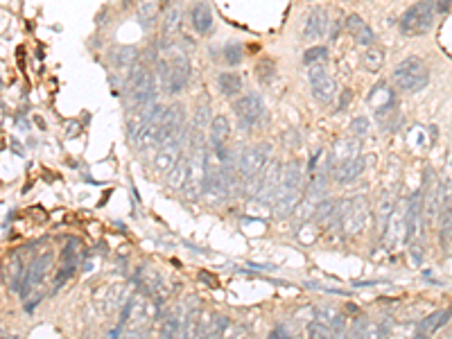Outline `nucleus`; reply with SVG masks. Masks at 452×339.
Instances as JSON below:
<instances>
[{
    "mask_svg": "<svg viewBox=\"0 0 452 339\" xmlns=\"http://www.w3.org/2000/svg\"><path fill=\"white\" fill-rule=\"evenodd\" d=\"M427 66L420 57H407L394 68V84L405 93H416L427 84Z\"/></svg>",
    "mask_w": 452,
    "mask_h": 339,
    "instance_id": "1",
    "label": "nucleus"
},
{
    "mask_svg": "<svg viewBox=\"0 0 452 339\" xmlns=\"http://www.w3.org/2000/svg\"><path fill=\"white\" fill-rule=\"evenodd\" d=\"M159 75L163 82V89L170 95H177L188 86L190 80V64L185 55H177L172 59H161L159 61Z\"/></svg>",
    "mask_w": 452,
    "mask_h": 339,
    "instance_id": "2",
    "label": "nucleus"
},
{
    "mask_svg": "<svg viewBox=\"0 0 452 339\" xmlns=\"http://www.w3.org/2000/svg\"><path fill=\"white\" fill-rule=\"evenodd\" d=\"M157 97V77L145 64H136L131 68L129 77V102L131 106H145L152 104Z\"/></svg>",
    "mask_w": 452,
    "mask_h": 339,
    "instance_id": "3",
    "label": "nucleus"
},
{
    "mask_svg": "<svg viewBox=\"0 0 452 339\" xmlns=\"http://www.w3.org/2000/svg\"><path fill=\"white\" fill-rule=\"evenodd\" d=\"M436 5L434 0H420L414 7H409L400 19V30L403 34H423L430 30L434 21Z\"/></svg>",
    "mask_w": 452,
    "mask_h": 339,
    "instance_id": "4",
    "label": "nucleus"
},
{
    "mask_svg": "<svg viewBox=\"0 0 452 339\" xmlns=\"http://www.w3.org/2000/svg\"><path fill=\"white\" fill-rule=\"evenodd\" d=\"M206 165H208V152L204 148V143L190 145V172H188V183H185V192H188L190 199H197L204 192Z\"/></svg>",
    "mask_w": 452,
    "mask_h": 339,
    "instance_id": "5",
    "label": "nucleus"
},
{
    "mask_svg": "<svg viewBox=\"0 0 452 339\" xmlns=\"http://www.w3.org/2000/svg\"><path fill=\"white\" fill-rule=\"evenodd\" d=\"M269 152H271V145L269 143H260V145H253V148H249L242 152V156L238 161V174L240 179H253V176H258L264 167H267V159H269Z\"/></svg>",
    "mask_w": 452,
    "mask_h": 339,
    "instance_id": "6",
    "label": "nucleus"
},
{
    "mask_svg": "<svg viewBox=\"0 0 452 339\" xmlns=\"http://www.w3.org/2000/svg\"><path fill=\"white\" fill-rule=\"evenodd\" d=\"M366 220H369V206H366L364 199H346V202L339 204V224L344 229V233H360Z\"/></svg>",
    "mask_w": 452,
    "mask_h": 339,
    "instance_id": "7",
    "label": "nucleus"
},
{
    "mask_svg": "<svg viewBox=\"0 0 452 339\" xmlns=\"http://www.w3.org/2000/svg\"><path fill=\"white\" fill-rule=\"evenodd\" d=\"M233 111H236V115H238L240 127H251L262 118L264 106H262L260 95L249 93V95L238 97L236 102H233Z\"/></svg>",
    "mask_w": 452,
    "mask_h": 339,
    "instance_id": "8",
    "label": "nucleus"
},
{
    "mask_svg": "<svg viewBox=\"0 0 452 339\" xmlns=\"http://www.w3.org/2000/svg\"><path fill=\"white\" fill-rule=\"evenodd\" d=\"M163 115H166V106L157 104L154 109L152 120L147 122V127L143 129V134L136 141L138 150H152L154 145H161V132H163Z\"/></svg>",
    "mask_w": 452,
    "mask_h": 339,
    "instance_id": "9",
    "label": "nucleus"
},
{
    "mask_svg": "<svg viewBox=\"0 0 452 339\" xmlns=\"http://www.w3.org/2000/svg\"><path fill=\"white\" fill-rule=\"evenodd\" d=\"M185 109L183 104H172L166 109V115H163V132H161V143L170 136H179L185 132Z\"/></svg>",
    "mask_w": 452,
    "mask_h": 339,
    "instance_id": "10",
    "label": "nucleus"
},
{
    "mask_svg": "<svg viewBox=\"0 0 452 339\" xmlns=\"http://www.w3.org/2000/svg\"><path fill=\"white\" fill-rule=\"evenodd\" d=\"M48 267H50V253H45V256H38L36 260L30 263V267L25 269V279H23V285H21V290H19L23 299H27V294L32 292L34 285H38V283L43 281V276H45V272H48Z\"/></svg>",
    "mask_w": 452,
    "mask_h": 339,
    "instance_id": "11",
    "label": "nucleus"
},
{
    "mask_svg": "<svg viewBox=\"0 0 452 339\" xmlns=\"http://www.w3.org/2000/svg\"><path fill=\"white\" fill-rule=\"evenodd\" d=\"M154 109H157V104H145V106H136L134 111L129 113L127 118V132H129V141L136 143L140 134H143V129L147 127V122L152 120L154 115Z\"/></svg>",
    "mask_w": 452,
    "mask_h": 339,
    "instance_id": "12",
    "label": "nucleus"
},
{
    "mask_svg": "<svg viewBox=\"0 0 452 339\" xmlns=\"http://www.w3.org/2000/svg\"><path fill=\"white\" fill-rule=\"evenodd\" d=\"M326 27H328V14H326L324 7H313L306 16V25H303V36L310 38V41H317L326 34Z\"/></svg>",
    "mask_w": 452,
    "mask_h": 339,
    "instance_id": "13",
    "label": "nucleus"
},
{
    "mask_svg": "<svg viewBox=\"0 0 452 339\" xmlns=\"http://www.w3.org/2000/svg\"><path fill=\"white\" fill-rule=\"evenodd\" d=\"M366 102H369V106L378 115H385L389 109H394V104H396L394 91L389 89L387 84H378L376 89H371V93H369V97H366Z\"/></svg>",
    "mask_w": 452,
    "mask_h": 339,
    "instance_id": "14",
    "label": "nucleus"
},
{
    "mask_svg": "<svg viewBox=\"0 0 452 339\" xmlns=\"http://www.w3.org/2000/svg\"><path fill=\"white\" fill-rule=\"evenodd\" d=\"M344 27L346 32L355 38L360 45H366V48H371V43L376 41V34H373V30L366 25L362 21V16H357V14H350V16L344 21Z\"/></svg>",
    "mask_w": 452,
    "mask_h": 339,
    "instance_id": "15",
    "label": "nucleus"
},
{
    "mask_svg": "<svg viewBox=\"0 0 452 339\" xmlns=\"http://www.w3.org/2000/svg\"><path fill=\"white\" fill-rule=\"evenodd\" d=\"M301 192H290V190H276L274 197V215L276 218H290V215L299 208L301 204Z\"/></svg>",
    "mask_w": 452,
    "mask_h": 339,
    "instance_id": "16",
    "label": "nucleus"
},
{
    "mask_svg": "<svg viewBox=\"0 0 452 339\" xmlns=\"http://www.w3.org/2000/svg\"><path fill=\"white\" fill-rule=\"evenodd\" d=\"M420 197H423V192L418 190L409 197V202H407V211H405V240H411L418 231L420 208H423L420 206Z\"/></svg>",
    "mask_w": 452,
    "mask_h": 339,
    "instance_id": "17",
    "label": "nucleus"
},
{
    "mask_svg": "<svg viewBox=\"0 0 452 339\" xmlns=\"http://www.w3.org/2000/svg\"><path fill=\"white\" fill-rule=\"evenodd\" d=\"M231 136V122L226 115H215L213 120H210V134H208V141H210V148L213 150H220L226 145Z\"/></svg>",
    "mask_w": 452,
    "mask_h": 339,
    "instance_id": "18",
    "label": "nucleus"
},
{
    "mask_svg": "<svg viewBox=\"0 0 452 339\" xmlns=\"http://www.w3.org/2000/svg\"><path fill=\"white\" fill-rule=\"evenodd\" d=\"M452 317V307H448V310H439V312H434V314H430L425 321H420V326L416 328V335H414V339H430L436 330H439L443 323H448V319Z\"/></svg>",
    "mask_w": 452,
    "mask_h": 339,
    "instance_id": "19",
    "label": "nucleus"
},
{
    "mask_svg": "<svg viewBox=\"0 0 452 339\" xmlns=\"http://www.w3.org/2000/svg\"><path fill=\"white\" fill-rule=\"evenodd\" d=\"M362 170H364V161H362V156H357V159H350V161H346V163H339V165H335V170H332V176H335V181L337 183H353L357 176L362 174Z\"/></svg>",
    "mask_w": 452,
    "mask_h": 339,
    "instance_id": "20",
    "label": "nucleus"
},
{
    "mask_svg": "<svg viewBox=\"0 0 452 339\" xmlns=\"http://www.w3.org/2000/svg\"><path fill=\"white\" fill-rule=\"evenodd\" d=\"M337 95V80L330 75H324L319 80L313 82V97L319 104H328L332 102V97Z\"/></svg>",
    "mask_w": 452,
    "mask_h": 339,
    "instance_id": "21",
    "label": "nucleus"
},
{
    "mask_svg": "<svg viewBox=\"0 0 452 339\" xmlns=\"http://www.w3.org/2000/svg\"><path fill=\"white\" fill-rule=\"evenodd\" d=\"M301 179H303V170L299 165V161H290L283 167V176H280L278 190H290V192H301Z\"/></svg>",
    "mask_w": 452,
    "mask_h": 339,
    "instance_id": "22",
    "label": "nucleus"
},
{
    "mask_svg": "<svg viewBox=\"0 0 452 339\" xmlns=\"http://www.w3.org/2000/svg\"><path fill=\"white\" fill-rule=\"evenodd\" d=\"M138 57H140V52L134 45H115V48H111V52H109V61H111L115 68L136 66Z\"/></svg>",
    "mask_w": 452,
    "mask_h": 339,
    "instance_id": "23",
    "label": "nucleus"
},
{
    "mask_svg": "<svg viewBox=\"0 0 452 339\" xmlns=\"http://www.w3.org/2000/svg\"><path fill=\"white\" fill-rule=\"evenodd\" d=\"M360 145H357V141H353V138H346V141H339L332 145V152H330V161L332 165H339V163H346V161L350 159H357L360 156Z\"/></svg>",
    "mask_w": 452,
    "mask_h": 339,
    "instance_id": "24",
    "label": "nucleus"
},
{
    "mask_svg": "<svg viewBox=\"0 0 452 339\" xmlns=\"http://www.w3.org/2000/svg\"><path fill=\"white\" fill-rule=\"evenodd\" d=\"M188 172H190V156L181 154V159L177 161V165L168 172V186L170 188H185V183H188Z\"/></svg>",
    "mask_w": 452,
    "mask_h": 339,
    "instance_id": "25",
    "label": "nucleus"
},
{
    "mask_svg": "<svg viewBox=\"0 0 452 339\" xmlns=\"http://www.w3.org/2000/svg\"><path fill=\"white\" fill-rule=\"evenodd\" d=\"M385 240H387V246L389 249H394L396 244H400V240H405V218L400 213H394L392 220L387 222L385 226Z\"/></svg>",
    "mask_w": 452,
    "mask_h": 339,
    "instance_id": "26",
    "label": "nucleus"
},
{
    "mask_svg": "<svg viewBox=\"0 0 452 339\" xmlns=\"http://www.w3.org/2000/svg\"><path fill=\"white\" fill-rule=\"evenodd\" d=\"M192 25L199 34H208L213 30V12L206 3H197L192 7Z\"/></svg>",
    "mask_w": 452,
    "mask_h": 339,
    "instance_id": "27",
    "label": "nucleus"
},
{
    "mask_svg": "<svg viewBox=\"0 0 452 339\" xmlns=\"http://www.w3.org/2000/svg\"><path fill=\"white\" fill-rule=\"evenodd\" d=\"M217 86H220V93L226 97H236L242 91V80L236 73H222L217 77Z\"/></svg>",
    "mask_w": 452,
    "mask_h": 339,
    "instance_id": "28",
    "label": "nucleus"
},
{
    "mask_svg": "<svg viewBox=\"0 0 452 339\" xmlns=\"http://www.w3.org/2000/svg\"><path fill=\"white\" fill-rule=\"evenodd\" d=\"M181 30V10L179 7H172L166 14V21H163V41H170L174 38Z\"/></svg>",
    "mask_w": 452,
    "mask_h": 339,
    "instance_id": "29",
    "label": "nucleus"
},
{
    "mask_svg": "<svg viewBox=\"0 0 452 339\" xmlns=\"http://www.w3.org/2000/svg\"><path fill=\"white\" fill-rule=\"evenodd\" d=\"M362 61H364V68L369 73H378L380 68H383V64H385V52L380 50V48H376V45H371V48L364 52Z\"/></svg>",
    "mask_w": 452,
    "mask_h": 339,
    "instance_id": "30",
    "label": "nucleus"
},
{
    "mask_svg": "<svg viewBox=\"0 0 452 339\" xmlns=\"http://www.w3.org/2000/svg\"><path fill=\"white\" fill-rule=\"evenodd\" d=\"M157 12H159V0H140L138 21L143 23L145 27H150V23L157 19Z\"/></svg>",
    "mask_w": 452,
    "mask_h": 339,
    "instance_id": "31",
    "label": "nucleus"
},
{
    "mask_svg": "<svg viewBox=\"0 0 452 339\" xmlns=\"http://www.w3.org/2000/svg\"><path fill=\"white\" fill-rule=\"evenodd\" d=\"M326 61H328V50H326L324 45H313V48H308L303 52V64L308 68L317 64H326Z\"/></svg>",
    "mask_w": 452,
    "mask_h": 339,
    "instance_id": "32",
    "label": "nucleus"
},
{
    "mask_svg": "<svg viewBox=\"0 0 452 339\" xmlns=\"http://www.w3.org/2000/svg\"><path fill=\"white\" fill-rule=\"evenodd\" d=\"M256 75H258V82H260V84H269V82L276 77V64H274L271 59L258 61V66H256Z\"/></svg>",
    "mask_w": 452,
    "mask_h": 339,
    "instance_id": "33",
    "label": "nucleus"
},
{
    "mask_svg": "<svg viewBox=\"0 0 452 339\" xmlns=\"http://www.w3.org/2000/svg\"><path fill=\"white\" fill-rule=\"evenodd\" d=\"M332 206H335V202H330V199H321V202L317 204L315 215H313V220L317 222V224H321V222H326V220L332 218V213H335Z\"/></svg>",
    "mask_w": 452,
    "mask_h": 339,
    "instance_id": "34",
    "label": "nucleus"
},
{
    "mask_svg": "<svg viewBox=\"0 0 452 339\" xmlns=\"http://www.w3.org/2000/svg\"><path fill=\"white\" fill-rule=\"evenodd\" d=\"M242 57H245V50H242V45L240 43H229L224 48V61L229 66H238L240 61H242Z\"/></svg>",
    "mask_w": 452,
    "mask_h": 339,
    "instance_id": "35",
    "label": "nucleus"
},
{
    "mask_svg": "<svg viewBox=\"0 0 452 339\" xmlns=\"http://www.w3.org/2000/svg\"><path fill=\"white\" fill-rule=\"evenodd\" d=\"M77 260H80V242L70 240L64 246V263L66 267H77Z\"/></svg>",
    "mask_w": 452,
    "mask_h": 339,
    "instance_id": "36",
    "label": "nucleus"
},
{
    "mask_svg": "<svg viewBox=\"0 0 452 339\" xmlns=\"http://www.w3.org/2000/svg\"><path fill=\"white\" fill-rule=\"evenodd\" d=\"M441 242L452 246V208L443 211V224H441Z\"/></svg>",
    "mask_w": 452,
    "mask_h": 339,
    "instance_id": "37",
    "label": "nucleus"
},
{
    "mask_svg": "<svg viewBox=\"0 0 452 339\" xmlns=\"http://www.w3.org/2000/svg\"><path fill=\"white\" fill-rule=\"evenodd\" d=\"M369 118L366 115H357V118H353V122H350V134H353V138H364L366 134H369Z\"/></svg>",
    "mask_w": 452,
    "mask_h": 339,
    "instance_id": "38",
    "label": "nucleus"
},
{
    "mask_svg": "<svg viewBox=\"0 0 452 339\" xmlns=\"http://www.w3.org/2000/svg\"><path fill=\"white\" fill-rule=\"evenodd\" d=\"M436 12H450V7H452V0H436Z\"/></svg>",
    "mask_w": 452,
    "mask_h": 339,
    "instance_id": "39",
    "label": "nucleus"
},
{
    "mask_svg": "<svg viewBox=\"0 0 452 339\" xmlns=\"http://www.w3.org/2000/svg\"><path fill=\"white\" fill-rule=\"evenodd\" d=\"M127 339H147V335L143 333V330H136V328H134V330H131V333L127 335Z\"/></svg>",
    "mask_w": 452,
    "mask_h": 339,
    "instance_id": "40",
    "label": "nucleus"
},
{
    "mask_svg": "<svg viewBox=\"0 0 452 339\" xmlns=\"http://www.w3.org/2000/svg\"><path fill=\"white\" fill-rule=\"evenodd\" d=\"M140 0H122V10H131V7H138Z\"/></svg>",
    "mask_w": 452,
    "mask_h": 339,
    "instance_id": "41",
    "label": "nucleus"
},
{
    "mask_svg": "<svg viewBox=\"0 0 452 339\" xmlns=\"http://www.w3.org/2000/svg\"><path fill=\"white\" fill-rule=\"evenodd\" d=\"M120 333H122V323H118V328H113V330H111V335H106V339H118Z\"/></svg>",
    "mask_w": 452,
    "mask_h": 339,
    "instance_id": "42",
    "label": "nucleus"
},
{
    "mask_svg": "<svg viewBox=\"0 0 452 339\" xmlns=\"http://www.w3.org/2000/svg\"><path fill=\"white\" fill-rule=\"evenodd\" d=\"M77 129H80V127H77L75 122H70V125H68V136L75 138V136H77Z\"/></svg>",
    "mask_w": 452,
    "mask_h": 339,
    "instance_id": "43",
    "label": "nucleus"
},
{
    "mask_svg": "<svg viewBox=\"0 0 452 339\" xmlns=\"http://www.w3.org/2000/svg\"><path fill=\"white\" fill-rule=\"evenodd\" d=\"M3 339H19V337H16V335H7V333H5Z\"/></svg>",
    "mask_w": 452,
    "mask_h": 339,
    "instance_id": "44",
    "label": "nucleus"
}]
</instances>
